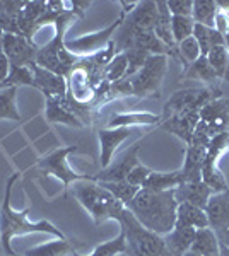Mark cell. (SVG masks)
Returning a JSON list of instances; mask_svg holds the SVG:
<instances>
[{"instance_id":"cell-1","label":"cell","mask_w":229,"mask_h":256,"mask_svg":"<svg viewBox=\"0 0 229 256\" xmlns=\"http://www.w3.org/2000/svg\"><path fill=\"white\" fill-rule=\"evenodd\" d=\"M137 220L145 229L166 236L176 226V208L178 202L174 198V190L169 192H151L140 188L139 193L125 205Z\"/></svg>"},{"instance_id":"cell-2","label":"cell","mask_w":229,"mask_h":256,"mask_svg":"<svg viewBox=\"0 0 229 256\" xmlns=\"http://www.w3.org/2000/svg\"><path fill=\"white\" fill-rule=\"evenodd\" d=\"M19 180V172H14L6 183V196H4L2 207H0V244H2L6 254L9 256H18L14 250H12L11 242L16 236H24V234H35V232H45L52 234L57 239H67L64 236L58 227H55L52 222L48 220H40V222H29L28 214L29 208H24L18 212L11 207V196H12V188L14 183Z\"/></svg>"},{"instance_id":"cell-3","label":"cell","mask_w":229,"mask_h":256,"mask_svg":"<svg viewBox=\"0 0 229 256\" xmlns=\"http://www.w3.org/2000/svg\"><path fill=\"white\" fill-rule=\"evenodd\" d=\"M76 20V16L72 12H65L55 20V36L52 41H48L45 46L38 50L36 55V65L50 70V72L57 74V76L67 77L74 65L79 62V56L72 55L65 48V32H67L69 26Z\"/></svg>"},{"instance_id":"cell-4","label":"cell","mask_w":229,"mask_h":256,"mask_svg":"<svg viewBox=\"0 0 229 256\" xmlns=\"http://www.w3.org/2000/svg\"><path fill=\"white\" fill-rule=\"evenodd\" d=\"M125 234L127 256H173L166 246L164 236L145 229L127 207L116 220Z\"/></svg>"},{"instance_id":"cell-5","label":"cell","mask_w":229,"mask_h":256,"mask_svg":"<svg viewBox=\"0 0 229 256\" xmlns=\"http://www.w3.org/2000/svg\"><path fill=\"white\" fill-rule=\"evenodd\" d=\"M74 196L79 200V204L84 207L91 217L94 218V224L99 226L108 218L118 220L122 216L125 205L120 200L111 195L106 188H103L98 181H76L74 183Z\"/></svg>"},{"instance_id":"cell-6","label":"cell","mask_w":229,"mask_h":256,"mask_svg":"<svg viewBox=\"0 0 229 256\" xmlns=\"http://www.w3.org/2000/svg\"><path fill=\"white\" fill-rule=\"evenodd\" d=\"M168 72V56L164 55H149L145 60L144 67L135 74L128 77L132 82L134 96L144 98H159L161 88L164 76Z\"/></svg>"},{"instance_id":"cell-7","label":"cell","mask_w":229,"mask_h":256,"mask_svg":"<svg viewBox=\"0 0 229 256\" xmlns=\"http://www.w3.org/2000/svg\"><path fill=\"white\" fill-rule=\"evenodd\" d=\"M219 88H198V89H180L173 94L171 98L166 101L164 108H162L161 118L166 120L181 111H191V113H200V110L209 101L215 98H220ZM161 120V122H162Z\"/></svg>"},{"instance_id":"cell-8","label":"cell","mask_w":229,"mask_h":256,"mask_svg":"<svg viewBox=\"0 0 229 256\" xmlns=\"http://www.w3.org/2000/svg\"><path fill=\"white\" fill-rule=\"evenodd\" d=\"M227 150H229V132L215 135L210 140L209 148H207V156L202 168V181L214 193L229 192V184L226 178H224V174L219 169V160Z\"/></svg>"},{"instance_id":"cell-9","label":"cell","mask_w":229,"mask_h":256,"mask_svg":"<svg viewBox=\"0 0 229 256\" xmlns=\"http://www.w3.org/2000/svg\"><path fill=\"white\" fill-rule=\"evenodd\" d=\"M77 152V147L74 146H69V147H60L57 150H53L52 154L45 156L43 159L38 160V168L41 169L43 172L47 174H53L55 178L64 183V190L67 192L69 186L76 181H96L94 176H89V174H79V172L74 171L69 164V156Z\"/></svg>"},{"instance_id":"cell-10","label":"cell","mask_w":229,"mask_h":256,"mask_svg":"<svg viewBox=\"0 0 229 256\" xmlns=\"http://www.w3.org/2000/svg\"><path fill=\"white\" fill-rule=\"evenodd\" d=\"M123 19H125V14L120 12L118 19H116L113 24H110L108 28H105V30L89 32V34L81 36V38H76V40H65V43H64L65 48H67V52H70L76 56H84L86 58V56L94 55V53L103 50L111 40H113L115 32L122 26Z\"/></svg>"},{"instance_id":"cell-11","label":"cell","mask_w":229,"mask_h":256,"mask_svg":"<svg viewBox=\"0 0 229 256\" xmlns=\"http://www.w3.org/2000/svg\"><path fill=\"white\" fill-rule=\"evenodd\" d=\"M147 135H151L149 132ZM145 135V137H147ZM139 138L134 146H130L128 148H125L123 152H120L116 158L111 160V164L105 169L99 171V174H96V181L98 183H113V181H125L127 176L130 174V171L134 169L135 166H139V159H137V154H139V148L142 146L144 138Z\"/></svg>"},{"instance_id":"cell-12","label":"cell","mask_w":229,"mask_h":256,"mask_svg":"<svg viewBox=\"0 0 229 256\" xmlns=\"http://www.w3.org/2000/svg\"><path fill=\"white\" fill-rule=\"evenodd\" d=\"M209 227L214 230L219 242L229 248V192L214 193L205 207Z\"/></svg>"},{"instance_id":"cell-13","label":"cell","mask_w":229,"mask_h":256,"mask_svg":"<svg viewBox=\"0 0 229 256\" xmlns=\"http://www.w3.org/2000/svg\"><path fill=\"white\" fill-rule=\"evenodd\" d=\"M4 56L9 60L11 65H18V67H29L36 62L38 55V46L31 43L29 40L23 38L19 34H12V32H4Z\"/></svg>"},{"instance_id":"cell-14","label":"cell","mask_w":229,"mask_h":256,"mask_svg":"<svg viewBox=\"0 0 229 256\" xmlns=\"http://www.w3.org/2000/svg\"><path fill=\"white\" fill-rule=\"evenodd\" d=\"M202 123H205L214 134H224L229 132V99L215 98L207 102L198 113Z\"/></svg>"},{"instance_id":"cell-15","label":"cell","mask_w":229,"mask_h":256,"mask_svg":"<svg viewBox=\"0 0 229 256\" xmlns=\"http://www.w3.org/2000/svg\"><path fill=\"white\" fill-rule=\"evenodd\" d=\"M137 132L134 128H101L98 134L99 137V158H101V169L108 168L115 158V150L128 137Z\"/></svg>"},{"instance_id":"cell-16","label":"cell","mask_w":229,"mask_h":256,"mask_svg":"<svg viewBox=\"0 0 229 256\" xmlns=\"http://www.w3.org/2000/svg\"><path fill=\"white\" fill-rule=\"evenodd\" d=\"M33 70V77H35V89L41 90L45 98H65L67 96V79L57 74L50 72V70L36 65H29Z\"/></svg>"},{"instance_id":"cell-17","label":"cell","mask_w":229,"mask_h":256,"mask_svg":"<svg viewBox=\"0 0 229 256\" xmlns=\"http://www.w3.org/2000/svg\"><path fill=\"white\" fill-rule=\"evenodd\" d=\"M209 146L200 142H191L185 148V164L181 168L183 172V183H197L202 181V168L203 160L207 156Z\"/></svg>"},{"instance_id":"cell-18","label":"cell","mask_w":229,"mask_h":256,"mask_svg":"<svg viewBox=\"0 0 229 256\" xmlns=\"http://www.w3.org/2000/svg\"><path fill=\"white\" fill-rule=\"evenodd\" d=\"M198 113H191V111H181V113H176L173 116L162 120L159 123V128L169 132V134L176 135L178 138L183 140V142L188 146L191 142V137H193V132L197 128L198 123Z\"/></svg>"},{"instance_id":"cell-19","label":"cell","mask_w":229,"mask_h":256,"mask_svg":"<svg viewBox=\"0 0 229 256\" xmlns=\"http://www.w3.org/2000/svg\"><path fill=\"white\" fill-rule=\"evenodd\" d=\"M47 120L52 123H62V125L84 128L86 125L70 111L65 98H47V110H45Z\"/></svg>"},{"instance_id":"cell-20","label":"cell","mask_w":229,"mask_h":256,"mask_svg":"<svg viewBox=\"0 0 229 256\" xmlns=\"http://www.w3.org/2000/svg\"><path fill=\"white\" fill-rule=\"evenodd\" d=\"M214 195V192L207 186L203 181H197V183H181L178 188H174V198L178 204L181 202H188L200 208H205L209 204V198Z\"/></svg>"},{"instance_id":"cell-21","label":"cell","mask_w":229,"mask_h":256,"mask_svg":"<svg viewBox=\"0 0 229 256\" xmlns=\"http://www.w3.org/2000/svg\"><path fill=\"white\" fill-rule=\"evenodd\" d=\"M195 234H197V229H193V227L176 224L173 227V230H169L164 236L169 253L173 256H183L186 251H190L191 244H193Z\"/></svg>"},{"instance_id":"cell-22","label":"cell","mask_w":229,"mask_h":256,"mask_svg":"<svg viewBox=\"0 0 229 256\" xmlns=\"http://www.w3.org/2000/svg\"><path fill=\"white\" fill-rule=\"evenodd\" d=\"M176 224L188 226L198 230L209 227V218H207L205 208H200L188 202H181L176 208Z\"/></svg>"},{"instance_id":"cell-23","label":"cell","mask_w":229,"mask_h":256,"mask_svg":"<svg viewBox=\"0 0 229 256\" xmlns=\"http://www.w3.org/2000/svg\"><path fill=\"white\" fill-rule=\"evenodd\" d=\"M161 114L152 113H115L110 118L106 128H132V126H145V125H159Z\"/></svg>"},{"instance_id":"cell-24","label":"cell","mask_w":229,"mask_h":256,"mask_svg":"<svg viewBox=\"0 0 229 256\" xmlns=\"http://www.w3.org/2000/svg\"><path fill=\"white\" fill-rule=\"evenodd\" d=\"M183 183V172L181 169L171 172H156L152 171L149 178L145 180L142 188L151 190V192H169V190L178 188Z\"/></svg>"},{"instance_id":"cell-25","label":"cell","mask_w":229,"mask_h":256,"mask_svg":"<svg viewBox=\"0 0 229 256\" xmlns=\"http://www.w3.org/2000/svg\"><path fill=\"white\" fill-rule=\"evenodd\" d=\"M190 251L202 256H220V242L214 234V230L210 227H205V229L197 230Z\"/></svg>"},{"instance_id":"cell-26","label":"cell","mask_w":229,"mask_h":256,"mask_svg":"<svg viewBox=\"0 0 229 256\" xmlns=\"http://www.w3.org/2000/svg\"><path fill=\"white\" fill-rule=\"evenodd\" d=\"M157 6V20H156V28H154V34L159 38L166 46L176 50L173 40V32H171V12L168 9V4L166 2H156Z\"/></svg>"},{"instance_id":"cell-27","label":"cell","mask_w":229,"mask_h":256,"mask_svg":"<svg viewBox=\"0 0 229 256\" xmlns=\"http://www.w3.org/2000/svg\"><path fill=\"white\" fill-rule=\"evenodd\" d=\"M183 79L202 80V82H205V84H209V88H214V84L219 80L214 68L210 67L207 56H198L193 64H190L188 67L183 70Z\"/></svg>"},{"instance_id":"cell-28","label":"cell","mask_w":229,"mask_h":256,"mask_svg":"<svg viewBox=\"0 0 229 256\" xmlns=\"http://www.w3.org/2000/svg\"><path fill=\"white\" fill-rule=\"evenodd\" d=\"M193 38L197 40V44L200 48V56H207L214 46L224 44V36L215 28H205L202 24L193 26Z\"/></svg>"},{"instance_id":"cell-29","label":"cell","mask_w":229,"mask_h":256,"mask_svg":"<svg viewBox=\"0 0 229 256\" xmlns=\"http://www.w3.org/2000/svg\"><path fill=\"white\" fill-rule=\"evenodd\" d=\"M219 12L217 2L214 0H193L191 19L195 24H202L205 28H215V16Z\"/></svg>"},{"instance_id":"cell-30","label":"cell","mask_w":229,"mask_h":256,"mask_svg":"<svg viewBox=\"0 0 229 256\" xmlns=\"http://www.w3.org/2000/svg\"><path fill=\"white\" fill-rule=\"evenodd\" d=\"M69 253H74V248L67 239H55L29 248L23 256H67Z\"/></svg>"},{"instance_id":"cell-31","label":"cell","mask_w":229,"mask_h":256,"mask_svg":"<svg viewBox=\"0 0 229 256\" xmlns=\"http://www.w3.org/2000/svg\"><path fill=\"white\" fill-rule=\"evenodd\" d=\"M18 88H2L0 89V120H12L19 122L21 113L18 110Z\"/></svg>"},{"instance_id":"cell-32","label":"cell","mask_w":229,"mask_h":256,"mask_svg":"<svg viewBox=\"0 0 229 256\" xmlns=\"http://www.w3.org/2000/svg\"><path fill=\"white\" fill-rule=\"evenodd\" d=\"M207 60H209L210 67L214 68L217 79L229 82V53L226 44H219V46L212 48L207 55Z\"/></svg>"},{"instance_id":"cell-33","label":"cell","mask_w":229,"mask_h":256,"mask_svg":"<svg viewBox=\"0 0 229 256\" xmlns=\"http://www.w3.org/2000/svg\"><path fill=\"white\" fill-rule=\"evenodd\" d=\"M21 86H31L35 88V77H33V70L29 67H18V65H11L9 76L2 82V88H21ZM0 88V89H2Z\"/></svg>"},{"instance_id":"cell-34","label":"cell","mask_w":229,"mask_h":256,"mask_svg":"<svg viewBox=\"0 0 229 256\" xmlns=\"http://www.w3.org/2000/svg\"><path fill=\"white\" fill-rule=\"evenodd\" d=\"M103 188H106L108 192L113 195L116 200H120L123 205H127L128 202H132V198H134L137 193H139L140 188L134 186V184H130L127 180L125 181H113V183H99Z\"/></svg>"},{"instance_id":"cell-35","label":"cell","mask_w":229,"mask_h":256,"mask_svg":"<svg viewBox=\"0 0 229 256\" xmlns=\"http://www.w3.org/2000/svg\"><path fill=\"white\" fill-rule=\"evenodd\" d=\"M125 251H127V242H125L123 230L120 229V234L115 239L99 244L93 253L87 254V256H116V254H123ZM74 256H82V254H77L76 251H74Z\"/></svg>"},{"instance_id":"cell-36","label":"cell","mask_w":229,"mask_h":256,"mask_svg":"<svg viewBox=\"0 0 229 256\" xmlns=\"http://www.w3.org/2000/svg\"><path fill=\"white\" fill-rule=\"evenodd\" d=\"M127 70H128V60H127V55L125 53H116L115 58L110 62V65L105 68V76H103V80L113 82L123 79L127 76Z\"/></svg>"},{"instance_id":"cell-37","label":"cell","mask_w":229,"mask_h":256,"mask_svg":"<svg viewBox=\"0 0 229 256\" xmlns=\"http://www.w3.org/2000/svg\"><path fill=\"white\" fill-rule=\"evenodd\" d=\"M193 19L191 18H183V16H171V32L174 44H180L183 40L193 36Z\"/></svg>"},{"instance_id":"cell-38","label":"cell","mask_w":229,"mask_h":256,"mask_svg":"<svg viewBox=\"0 0 229 256\" xmlns=\"http://www.w3.org/2000/svg\"><path fill=\"white\" fill-rule=\"evenodd\" d=\"M176 52H178V56H180V62L185 64V68L200 56V48H198L197 40H195L193 36L183 40L176 46Z\"/></svg>"},{"instance_id":"cell-39","label":"cell","mask_w":229,"mask_h":256,"mask_svg":"<svg viewBox=\"0 0 229 256\" xmlns=\"http://www.w3.org/2000/svg\"><path fill=\"white\" fill-rule=\"evenodd\" d=\"M123 53L127 55V60H128V70L125 77L135 76V74L144 67L145 60L149 58V53L142 52V50H127V52H123Z\"/></svg>"},{"instance_id":"cell-40","label":"cell","mask_w":229,"mask_h":256,"mask_svg":"<svg viewBox=\"0 0 229 256\" xmlns=\"http://www.w3.org/2000/svg\"><path fill=\"white\" fill-rule=\"evenodd\" d=\"M168 9L171 16H183V18H191V9H193V0H169Z\"/></svg>"},{"instance_id":"cell-41","label":"cell","mask_w":229,"mask_h":256,"mask_svg":"<svg viewBox=\"0 0 229 256\" xmlns=\"http://www.w3.org/2000/svg\"><path fill=\"white\" fill-rule=\"evenodd\" d=\"M120 96H134V89H132V82L128 77L113 82L110 86V99L120 98Z\"/></svg>"},{"instance_id":"cell-42","label":"cell","mask_w":229,"mask_h":256,"mask_svg":"<svg viewBox=\"0 0 229 256\" xmlns=\"http://www.w3.org/2000/svg\"><path fill=\"white\" fill-rule=\"evenodd\" d=\"M151 172L152 171L147 166H142V164H139V166H135L130 171V174L127 176V181L130 184H134V186H137V188H142V184L145 183V180H147Z\"/></svg>"},{"instance_id":"cell-43","label":"cell","mask_w":229,"mask_h":256,"mask_svg":"<svg viewBox=\"0 0 229 256\" xmlns=\"http://www.w3.org/2000/svg\"><path fill=\"white\" fill-rule=\"evenodd\" d=\"M91 2H69V10L76 18H84V12L89 9Z\"/></svg>"},{"instance_id":"cell-44","label":"cell","mask_w":229,"mask_h":256,"mask_svg":"<svg viewBox=\"0 0 229 256\" xmlns=\"http://www.w3.org/2000/svg\"><path fill=\"white\" fill-rule=\"evenodd\" d=\"M9 68L11 64L6 56H0V88H2V82L6 80V77L9 76Z\"/></svg>"},{"instance_id":"cell-45","label":"cell","mask_w":229,"mask_h":256,"mask_svg":"<svg viewBox=\"0 0 229 256\" xmlns=\"http://www.w3.org/2000/svg\"><path fill=\"white\" fill-rule=\"evenodd\" d=\"M217 7L220 10H229V2H217Z\"/></svg>"},{"instance_id":"cell-46","label":"cell","mask_w":229,"mask_h":256,"mask_svg":"<svg viewBox=\"0 0 229 256\" xmlns=\"http://www.w3.org/2000/svg\"><path fill=\"white\" fill-rule=\"evenodd\" d=\"M220 256H229V248L220 244Z\"/></svg>"},{"instance_id":"cell-47","label":"cell","mask_w":229,"mask_h":256,"mask_svg":"<svg viewBox=\"0 0 229 256\" xmlns=\"http://www.w3.org/2000/svg\"><path fill=\"white\" fill-rule=\"evenodd\" d=\"M2 41H4V31L0 30V56H4V44H2Z\"/></svg>"},{"instance_id":"cell-48","label":"cell","mask_w":229,"mask_h":256,"mask_svg":"<svg viewBox=\"0 0 229 256\" xmlns=\"http://www.w3.org/2000/svg\"><path fill=\"white\" fill-rule=\"evenodd\" d=\"M224 44H226V50H227V53H229V31L226 32V36H224Z\"/></svg>"},{"instance_id":"cell-49","label":"cell","mask_w":229,"mask_h":256,"mask_svg":"<svg viewBox=\"0 0 229 256\" xmlns=\"http://www.w3.org/2000/svg\"><path fill=\"white\" fill-rule=\"evenodd\" d=\"M183 256H202V254H198V253H193V251H186Z\"/></svg>"},{"instance_id":"cell-50","label":"cell","mask_w":229,"mask_h":256,"mask_svg":"<svg viewBox=\"0 0 229 256\" xmlns=\"http://www.w3.org/2000/svg\"><path fill=\"white\" fill-rule=\"evenodd\" d=\"M116 256H127V254H125V253H123V254H116Z\"/></svg>"},{"instance_id":"cell-51","label":"cell","mask_w":229,"mask_h":256,"mask_svg":"<svg viewBox=\"0 0 229 256\" xmlns=\"http://www.w3.org/2000/svg\"><path fill=\"white\" fill-rule=\"evenodd\" d=\"M6 256H9V254H6ZM18 256H19V254H18Z\"/></svg>"}]
</instances>
